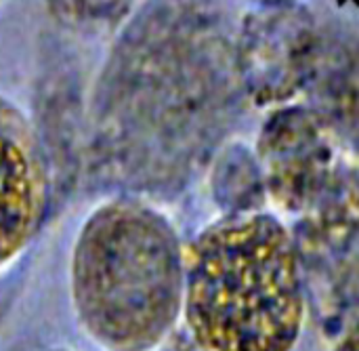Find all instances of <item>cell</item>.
<instances>
[{"label":"cell","instance_id":"12","mask_svg":"<svg viewBox=\"0 0 359 351\" xmlns=\"http://www.w3.org/2000/svg\"><path fill=\"white\" fill-rule=\"evenodd\" d=\"M257 2H261V4H267V2H290V0H257Z\"/></svg>","mask_w":359,"mask_h":351},{"label":"cell","instance_id":"7","mask_svg":"<svg viewBox=\"0 0 359 351\" xmlns=\"http://www.w3.org/2000/svg\"><path fill=\"white\" fill-rule=\"evenodd\" d=\"M48 204V164L27 116L0 95V267L36 236Z\"/></svg>","mask_w":359,"mask_h":351},{"label":"cell","instance_id":"2","mask_svg":"<svg viewBox=\"0 0 359 351\" xmlns=\"http://www.w3.org/2000/svg\"><path fill=\"white\" fill-rule=\"evenodd\" d=\"M183 307L202 351H292L305 278L292 234L271 215H231L185 255Z\"/></svg>","mask_w":359,"mask_h":351},{"label":"cell","instance_id":"4","mask_svg":"<svg viewBox=\"0 0 359 351\" xmlns=\"http://www.w3.org/2000/svg\"><path fill=\"white\" fill-rule=\"evenodd\" d=\"M322 27L297 0L267 2L248 13L236 32L244 97L257 105H282L303 95Z\"/></svg>","mask_w":359,"mask_h":351},{"label":"cell","instance_id":"10","mask_svg":"<svg viewBox=\"0 0 359 351\" xmlns=\"http://www.w3.org/2000/svg\"><path fill=\"white\" fill-rule=\"evenodd\" d=\"M48 13L80 34H105L128 21L135 0H44Z\"/></svg>","mask_w":359,"mask_h":351},{"label":"cell","instance_id":"3","mask_svg":"<svg viewBox=\"0 0 359 351\" xmlns=\"http://www.w3.org/2000/svg\"><path fill=\"white\" fill-rule=\"evenodd\" d=\"M185 293L179 238L151 206L118 198L82 225L72 255V299L105 351H154L170 335Z\"/></svg>","mask_w":359,"mask_h":351},{"label":"cell","instance_id":"11","mask_svg":"<svg viewBox=\"0 0 359 351\" xmlns=\"http://www.w3.org/2000/svg\"><path fill=\"white\" fill-rule=\"evenodd\" d=\"M334 351H359V312L347 322Z\"/></svg>","mask_w":359,"mask_h":351},{"label":"cell","instance_id":"8","mask_svg":"<svg viewBox=\"0 0 359 351\" xmlns=\"http://www.w3.org/2000/svg\"><path fill=\"white\" fill-rule=\"evenodd\" d=\"M334 139L359 158V38L322 27L303 91Z\"/></svg>","mask_w":359,"mask_h":351},{"label":"cell","instance_id":"9","mask_svg":"<svg viewBox=\"0 0 359 351\" xmlns=\"http://www.w3.org/2000/svg\"><path fill=\"white\" fill-rule=\"evenodd\" d=\"M212 194L217 204L231 211V215L257 211L267 194L257 158L238 145L225 150L215 164Z\"/></svg>","mask_w":359,"mask_h":351},{"label":"cell","instance_id":"5","mask_svg":"<svg viewBox=\"0 0 359 351\" xmlns=\"http://www.w3.org/2000/svg\"><path fill=\"white\" fill-rule=\"evenodd\" d=\"M303 278L324 314L359 305V166L345 160L324 196L292 234Z\"/></svg>","mask_w":359,"mask_h":351},{"label":"cell","instance_id":"6","mask_svg":"<svg viewBox=\"0 0 359 351\" xmlns=\"http://www.w3.org/2000/svg\"><path fill=\"white\" fill-rule=\"evenodd\" d=\"M257 162L267 196L282 211L301 217L332 185L345 156L311 107L286 105L267 118L257 143Z\"/></svg>","mask_w":359,"mask_h":351},{"label":"cell","instance_id":"1","mask_svg":"<svg viewBox=\"0 0 359 351\" xmlns=\"http://www.w3.org/2000/svg\"><path fill=\"white\" fill-rule=\"evenodd\" d=\"M244 97L236 34L215 0H147L122 27L93 99L105 183L175 196L229 133Z\"/></svg>","mask_w":359,"mask_h":351}]
</instances>
